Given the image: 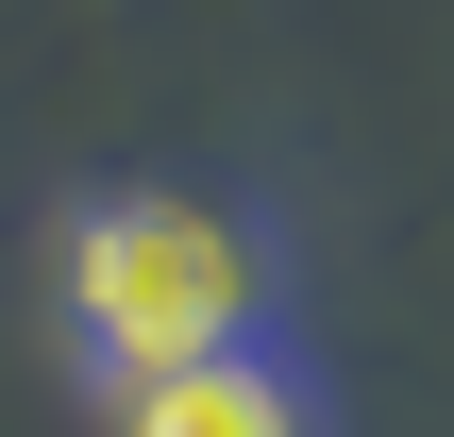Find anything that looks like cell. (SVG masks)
<instances>
[{
	"label": "cell",
	"mask_w": 454,
	"mask_h": 437,
	"mask_svg": "<svg viewBox=\"0 0 454 437\" xmlns=\"http://www.w3.org/2000/svg\"><path fill=\"white\" fill-rule=\"evenodd\" d=\"M270 303H286L270 236H253L236 202H202V185H84V202L51 219V337H67V371H84L101 404L152 387V371L253 354Z\"/></svg>",
	"instance_id": "cell-1"
},
{
	"label": "cell",
	"mask_w": 454,
	"mask_h": 437,
	"mask_svg": "<svg viewBox=\"0 0 454 437\" xmlns=\"http://www.w3.org/2000/svg\"><path fill=\"white\" fill-rule=\"evenodd\" d=\"M101 437H320V371H303L286 337H253V354H202V371L118 387Z\"/></svg>",
	"instance_id": "cell-2"
}]
</instances>
